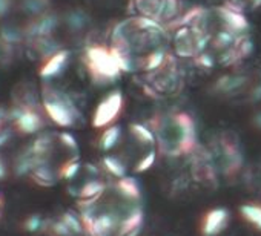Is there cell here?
<instances>
[{"instance_id":"obj_1","label":"cell","mask_w":261,"mask_h":236,"mask_svg":"<svg viewBox=\"0 0 261 236\" xmlns=\"http://www.w3.org/2000/svg\"><path fill=\"white\" fill-rule=\"evenodd\" d=\"M146 126L155 134L160 151L171 157L189 155L197 149L195 122L188 112L178 110L169 116L152 118Z\"/></svg>"},{"instance_id":"obj_2","label":"cell","mask_w":261,"mask_h":236,"mask_svg":"<svg viewBox=\"0 0 261 236\" xmlns=\"http://www.w3.org/2000/svg\"><path fill=\"white\" fill-rule=\"evenodd\" d=\"M85 65L92 81L97 84L114 83L121 74V69L111 52V48L89 46L85 54Z\"/></svg>"},{"instance_id":"obj_3","label":"cell","mask_w":261,"mask_h":236,"mask_svg":"<svg viewBox=\"0 0 261 236\" xmlns=\"http://www.w3.org/2000/svg\"><path fill=\"white\" fill-rule=\"evenodd\" d=\"M43 109L51 120L60 128L74 126L79 110L72 100L65 94L54 87H46L43 91Z\"/></svg>"},{"instance_id":"obj_4","label":"cell","mask_w":261,"mask_h":236,"mask_svg":"<svg viewBox=\"0 0 261 236\" xmlns=\"http://www.w3.org/2000/svg\"><path fill=\"white\" fill-rule=\"evenodd\" d=\"M137 16L148 17L159 23H169L177 20L181 10L180 0H133Z\"/></svg>"},{"instance_id":"obj_5","label":"cell","mask_w":261,"mask_h":236,"mask_svg":"<svg viewBox=\"0 0 261 236\" xmlns=\"http://www.w3.org/2000/svg\"><path fill=\"white\" fill-rule=\"evenodd\" d=\"M124 109V97L121 91L109 92L95 107L92 115V126L95 129H106L112 126Z\"/></svg>"},{"instance_id":"obj_6","label":"cell","mask_w":261,"mask_h":236,"mask_svg":"<svg viewBox=\"0 0 261 236\" xmlns=\"http://www.w3.org/2000/svg\"><path fill=\"white\" fill-rule=\"evenodd\" d=\"M243 166V155L238 148V143L230 137H221L220 140V167L223 169L224 176H237Z\"/></svg>"},{"instance_id":"obj_7","label":"cell","mask_w":261,"mask_h":236,"mask_svg":"<svg viewBox=\"0 0 261 236\" xmlns=\"http://www.w3.org/2000/svg\"><path fill=\"white\" fill-rule=\"evenodd\" d=\"M230 221V213L224 207H214L201 213L198 219V231L201 236H218L223 233Z\"/></svg>"},{"instance_id":"obj_8","label":"cell","mask_w":261,"mask_h":236,"mask_svg":"<svg viewBox=\"0 0 261 236\" xmlns=\"http://www.w3.org/2000/svg\"><path fill=\"white\" fill-rule=\"evenodd\" d=\"M13 122L20 134H36L43 128L42 115L30 104H19L13 109Z\"/></svg>"},{"instance_id":"obj_9","label":"cell","mask_w":261,"mask_h":236,"mask_svg":"<svg viewBox=\"0 0 261 236\" xmlns=\"http://www.w3.org/2000/svg\"><path fill=\"white\" fill-rule=\"evenodd\" d=\"M174 52L178 57H197L200 54L197 36L191 26H178L174 33Z\"/></svg>"},{"instance_id":"obj_10","label":"cell","mask_w":261,"mask_h":236,"mask_svg":"<svg viewBox=\"0 0 261 236\" xmlns=\"http://www.w3.org/2000/svg\"><path fill=\"white\" fill-rule=\"evenodd\" d=\"M249 84V77L247 75H241V74H227L220 77L215 84L212 86V91L215 94L229 97V95H235L238 92H241L246 86Z\"/></svg>"},{"instance_id":"obj_11","label":"cell","mask_w":261,"mask_h":236,"mask_svg":"<svg viewBox=\"0 0 261 236\" xmlns=\"http://www.w3.org/2000/svg\"><path fill=\"white\" fill-rule=\"evenodd\" d=\"M215 14L218 17V20L221 22L223 28H227L240 36L246 34V31L249 29V23H247L246 17L243 16V13L233 11L227 7H220L215 10Z\"/></svg>"},{"instance_id":"obj_12","label":"cell","mask_w":261,"mask_h":236,"mask_svg":"<svg viewBox=\"0 0 261 236\" xmlns=\"http://www.w3.org/2000/svg\"><path fill=\"white\" fill-rule=\"evenodd\" d=\"M69 60V51L66 49H60L57 52H54L53 55H49L46 58V62L40 66V71H39V75L45 80L48 78H53L56 75H59L63 68L66 66Z\"/></svg>"},{"instance_id":"obj_13","label":"cell","mask_w":261,"mask_h":236,"mask_svg":"<svg viewBox=\"0 0 261 236\" xmlns=\"http://www.w3.org/2000/svg\"><path fill=\"white\" fill-rule=\"evenodd\" d=\"M143 224V212L140 209H133L120 222L118 236H134Z\"/></svg>"},{"instance_id":"obj_14","label":"cell","mask_w":261,"mask_h":236,"mask_svg":"<svg viewBox=\"0 0 261 236\" xmlns=\"http://www.w3.org/2000/svg\"><path fill=\"white\" fill-rule=\"evenodd\" d=\"M56 26H57V17L51 14H45L31 23L28 34L36 39H46L56 29Z\"/></svg>"},{"instance_id":"obj_15","label":"cell","mask_w":261,"mask_h":236,"mask_svg":"<svg viewBox=\"0 0 261 236\" xmlns=\"http://www.w3.org/2000/svg\"><path fill=\"white\" fill-rule=\"evenodd\" d=\"M238 213L246 224L261 231V202H244L240 205Z\"/></svg>"},{"instance_id":"obj_16","label":"cell","mask_w":261,"mask_h":236,"mask_svg":"<svg viewBox=\"0 0 261 236\" xmlns=\"http://www.w3.org/2000/svg\"><path fill=\"white\" fill-rule=\"evenodd\" d=\"M129 132H130V135H133V138L136 140V143H139L142 146H154L157 143L155 134L143 123L129 125Z\"/></svg>"},{"instance_id":"obj_17","label":"cell","mask_w":261,"mask_h":236,"mask_svg":"<svg viewBox=\"0 0 261 236\" xmlns=\"http://www.w3.org/2000/svg\"><path fill=\"white\" fill-rule=\"evenodd\" d=\"M121 137V128L117 125H112L106 129H103L100 138H98V148L105 152L114 149L117 146V143L120 141Z\"/></svg>"},{"instance_id":"obj_18","label":"cell","mask_w":261,"mask_h":236,"mask_svg":"<svg viewBox=\"0 0 261 236\" xmlns=\"http://www.w3.org/2000/svg\"><path fill=\"white\" fill-rule=\"evenodd\" d=\"M115 187H117V192L126 198V199H139L140 198V189H139V184L133 180V178H120L117 180L115 183Z\"/></svg>"},{"instance_id":"obj_19","label":"cell","mask_w":261,"mask_h":236,"mask_svg":"<svg viewBox=\"0 0 261 236\" xmlns=\"http://www.w3.org/2000/svg\"><path fill=\"white\" fill-rule=\"evenodd\" d=\"M31 176H33V180H34V183H37V184L42 186V187H51V186H54V183H56V178H54L53 170H51L48 166H43V164L37 166V167L31 172Z\"/></svg>"},{"instance_id":"obj_20","label":"cell","mask_w":261,"mask_h":236,"mask_svg":"<svg viewBox=\"0 0 261 236\" xmlns=\"http://www.w3.org/2000/svg\"><path fill=\"white\" fill-rule=\"evenodd\" d=\"M103 167L106 169V172H108L109 175H112V176L117 178V180L123 178L124 173H126L124 164H123L118 158H115V157H112V155H108V157L103 158Z\"/></svg>"},{"instance_id":"obj_21","label":"cell","mask_w":261,"mask_h":236,"mask_svg":"<svg viewBox=\"0 0 261 236\" xmlns=\"http://www.w3.org/2000/svg\"><path fill=\"white\" fill-rule=\"evenodd\" d=\"M103 192H105L103 183L98 180H92V181H88L80 189V198L82 199H95V198H100Z\"/></svg>"},{"instance_id":"obj_22","label":"cell","mask_w":261,"mask_h":236,"mask_svg":"<svg viewBox=\"0 0 261 236\" xmlns=\"http://www.w3.org/2000/svg\"><path fill=\"white\" fill-rule=\"evenodd\" d=\"M155 160H157V151H151V152L145 154V155L136 163L134 172H136V173H145V172H148V170L155 164Z\"/></svg>"},{"instance_id":"obj_23","label":"cell","mask_w":261,"mask_h":236,"mask_svg":"<svg viewBox=\"0 0 261 236\" xmlns=\"http://www.w3.org/2000/svg\"><path fill=\"white\" fill-rule=\"evenodd\" d=\"M79 170H80V164L75 158H72L62 164V167L59 170V176L63 180H72L79 173Z\"/></svg>"},{"instance_id":"obj_24","label":"cell","mask_w":261,"mask_h":236,"mask_svg":"<svg viewBox=\"0 0 261 236\" xmlns=\"http://www.w3.org/2000/svg\"><path fill=\"white\" fill-rule=\"evenodd\" d=\"M60 219L68 225V228H69L74 234L82 233V231L85 230V228H83V222H82L80 216H75V215H74V213H71V212L63 213Z\"/></svg>"},{"instance_id":"obj_25","label":"cell","mask_w":261,"mask_h":236,"mask_svg":"<svg viewBox=\"0 0 261 236\" xmlns=\"http://www.w3.org/2000/svg\"><path fill=\"white\" fill-rule=\"evenodd\" d=\"M66 22H68V25H69L71 29L79 31V29H83V28L86 26L88 17H86L85 13H82V11H72L71 14H68Z\"/></svg>"},{"instance_id":"obj_26","label":"cell","mask_w":261,"mask_h":236,"mask_svg":"<svg viewBox=\"0 0 261 236\" xmlns=\"http://www.w3.org/2000/svg\"><path fill=\"white\" fill-rule=\"evenodd\" d=\"M45 227H46V225H45ZM46 228H48V231H49L51 236H72V234H74L62 219L51 222Z\"/></svg>"},{"instance_id":"obj_27","label":"cell","mask_w":261,"mask_h":236,"mask_svg":"<svg viewBox=\"0 0 261 236\" xmlns=\"http://www.w3.org/2000/svg\"><path fill=\"white\" fill-rule=\"evenodd\" d=\"M23 227H25V230H28V231H37L39 228L43 227V219H42L40 216H37V215L28 216V218L25 219V222H23Z\"/></svg>"},{"instance_id":"obj_28","label":"cell","mask_w":261,"mask_h":236,"mask_svg":"<svg viewBox=\"0 0 261 236\" xmlns=\"http://www.w3.org/2000/svg\"><path fill=\"white\" fill-rule=\"evenodd\" d=\"M48 5V0H25L23 2V7L27 11H31V13H40L43 11V8Z\"/></svg>"},{"instance_id":"obj_29","label":"cell","mask_w":261,"mask_h":236,"mask_svg":"<svg viewBox=\"0 0 261 236\" xmlns=\"http://www.w3.org/2000/svg\"><path fill=\"white\" fill-rule=\"evenodd\" d=\"M194 58H195L197 65H198L200 68H203V69H211V68L214 66V58H212L209 54H206V52H201V54H198V55L194 57Z\"/></svg>"},{"instance_id":"obj_30","label":"cell","mask_w":261,"mask_h":236,"mask_svg":"<svg viewBox=\"0 0 261 236\" xmlns=\"http://www.w3.org/2000/svg\"><path fill=\"white\" fill-rule=\"evenodd\" d=\"M59 138H60V141H62V144L65 148H68L69 151H77V141H75V138L69 132H62L59 135Z\"/></svg>"},{"instance_id":"obj_31","label":"cell","mask_w":261,"mask_h":236,"mask_svg":"<svg viewBox=\"0 0 261 236\" xmlns=\"http://www.w3.org/2000/svg\"><path fill=\"white\" fill-rule=\"evenodd\" d=\"M247 97H249V101H250V103H259V101H261V81H256V83L250 87Z\"/></svg>"},{"instance_id":"obj_32","label":"cell","mask_w":261,"mask_h":236,"mask_svg":"<svg viewBox=\"0 0 261 236\" xmlns=\"http://www.w3.org/2000/svg\"><path fill=\"white\" fill-rule=\"evenodd\" d=\"M11 8V0H0V17H4Z\"/></svg>"},{"instance_id":"obj_33","label":"cell","mask_w":261,"mask_h":236,"mask_svg":"<svg viewBox=\"0 0 261 236\" xmlns=\"http://www.w3.org/2000/svg\"><path fill=\"white\" fill-rule=\"evenodd\" d=\"M252 125H253L255 129L261 131V112H258V113L253 115V118H252Z\"/></svg>"},{"instance_id":"obj_34","label":"cell","mask_w":261,"mask_h":236,"mask_svg":"<svg viewBox=\"0 0 261 236\" xmlns=\"http://www.w3.org/2000/svg\"><path fill=\"white\" fill-rule=\"evenodd\" d=\"M8 138H10V135L7 131H0V146H4L8 141Z\"/></svg>"},{"instance_id":"obj_35","label":"cell","mask_w":261,"mask_h":236,"mask_svg":"<svg viewBox=\"0 0 261 236\" xmlns=\"http://www.w3.org/2000/svg\"><path fill=\"white\" fill-rule=\"evenodd\" d=\"M252 8H261V0H249Z\"/></svg>"},{"instance_id":"obj_36","label":"cell","mask_w":261,"mask_h":236,"mask_svg":"<svg viewBox=\"0 0 261 236\" xmlns=\"http://www.w3.org/2000/svg\"><path fill=\"white\" fill-rule=\"evenodd\" d=\"M5 173H7V172H5V167H4V164H2V163H0V178H4V176H5Z\"/></svg>"},{"instance_id":"obj_37","label":"cell","mask_w":261,"mask_h":236,"mask_svg":"<svg viewBox=\"0 0 261 236\" xmlns=\"http://www.w3.org/2000/svg\"><path fill=\"white\" fill-rule=\"evenodd\" d=\"M0 205H2V199H0Z\"/></svg>"}]
</instances>
